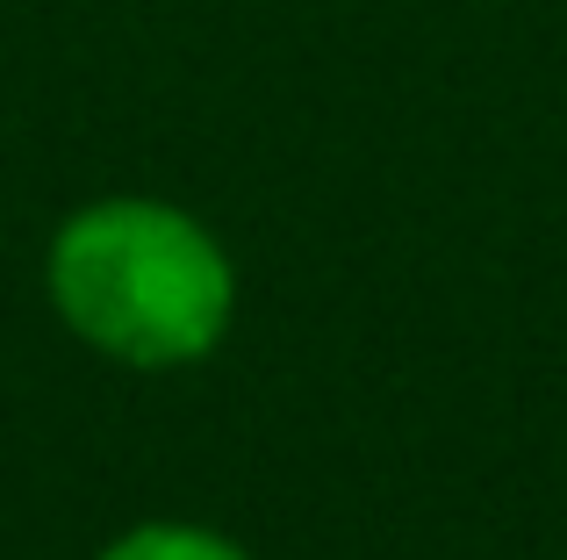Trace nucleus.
Segmentation results:
<instances>
[{"label":"nucleus","instance_id":"2","mask_svg":"<svg viewBox=\"0 0 567 560\" xmlns=\"http://www.w3.org/2000/svg\"><path fill=\"white\" fill-rule=\"evenodd\" d=\"M101 560H251V553L230 547L223 532H202V525H137Z\"/></svg>","mask_w":567,"mask_h":560},{"label":"nucleus","instance_id":"1","mask_svg":"<svg viewBox=\"0 0 567 560\" xmlns=\"http://www.w3.org/2000/svg\"><path fill=\"white\" fill-rule=\"evenodd\" d=\"M51 309L123 366H187L223 345L237 280L194 216L123 195L51 238Z\"/></svg>","mask_w":567,"mask_h":560}]
</instances>
